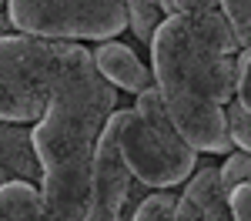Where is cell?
<instances>
[{
    "mask_svg": "<svg viewBox=\"0 0 251 221\" xmlns=\"http://www.w3.org/2000/svg\"><path fill=\"white\" fill-rule=\"evenodd\" d=\"M121 111L117 87L100 77L91 47L67 44L50 104L34 124V151L44 171H77L94 164L97 141Z\"/></svg>",
    "mask_w": 251,
    "mask_h": 221,
    "instance_id": "1",
    "label": "cell"
},
{
    "mask_svg": "<svg viewBox=\"0 0 251 221\" xmlns=\"http://www.w3.org/2000/svg\"><path fill=\"white\" fill-rule=\"evenodd\" d=\"M151 71L164 98L191 94L228 107L238 91V54L228 17L218 10L164 17L151 40Z\"/></svg>",
    "mask_w": 251,
    "mask_h": 221,
    "instance_id": "2",
    "label": "cell"
},
{
    "mask_svg": "<svg viewBox=\"0 0 251 221\" xmlns=\"http://www.w3.org/2000/svg\"><path fill=\"white\" fill-rule=\"evenodd\" d=\"M67 44L17 30L0 37V121L37 124L44 118Z\"/></svg>",
    "mask_w": 251,
    "mask_h": 221,
    "instance_id": "3",
    "label": "cell"
},
{
    "mask_svg": "<svg viewBox=\"0 0 251 221\" xmlns=\"http://www.w3.org/2000/svg\"><path fill=\"white\" fill-rule=\"evenodd\" d=\"M7 17L17 34L71 44L114 40L131 27L127 0H7Z\"/></svg>",
    "mask_w": 251,
    "mask_h": 221,
    "instance_id": "4",
    "label": "cell"
},
{
    "mask_svg": "<svg viewBox=\"0 0 251 221\" xmlns=\"http://www.w3.org/2000/svg\"><path fill=\"white\" fill-rule=\"evenodd\" d=\"M117 141L131 174L151 191L177 188L198 171V151L174 131V124H154L134 107L117 111Z\"/></svg>",
    "mask_w": 251,
    "mask_h": 221,
    "instance_id": "5",
    "label": "cell"
},
{
    "mask_svg": "<svg viewBox=\"0 0 251 221\" xmlns=\"http://www.w3.org/2000/svg\"><path fill=\"white\" fill-rule=\"evenodd\" d=\"M168 100V114L171 124L181 138L191 144L198 154H231L234 138L231 124H228V111L221 104L208 98H191V94H171Z\"/></svg>",
    "mask_w": 251,
    "mask_h": 221,
    "instance_id": "6",
    "label": "cell"
},
{
    "mask_svg": "<svg viewBox=\"0 0 251 221\" xmlns=\"http://www.w3.org/2000/svg\"><path fill=\"white\" fill-rule=\"evenodd\" d=\"M198 164L201 168L177 191V208L171 221H234L228 191L221 184V164L211 161H198Z\"/></svg>",
    "mask_w": 251,
    "mask_h": 221,
    "instance_id": "7",
    "label": "cell"
},
{
    "mask_svg": "<svg viewBox=\"0 0 251 221\" xmlns=\"http://www.w3.org/2000/svg\"><path fill=\"white\" fill-rule=\"evenodd\" d=\"M91 57H94V67L100 71V77L107 80V84H114L117 91H124V94H141V91H148V87H154V71H151V64H144V60L137 57L134 47H127V44H121V40H100L91 47Z\"/></svg>",
    "mask_w": 251,
    "mask_h": 221,
    "instance_id": "8",
    "label": "cell"
},
{
    "mask_svg": "<svg viewBox=\"0 0 251 221\" xmlns=\"http://www.w3.org/2000/svg\"><path fill=\"white\" fill-rule=\"evenodd\" d=\"M94 168V164H91ZM91 168L77 171H44L40 195L54 221H84L91 204Z\"/></svg>",
    "mask_w": 251,
    "mask_h": 221,
    "instance_id": "9",
    "label": "cell"
},
{
    "mask_svg": "<svg viewBox=\"0 0 251 221\" xmlns=\"http://www.w3.org/2000/svg\"><path fill=\"white\" fill-rule=\"evenodd\" d=\"M44 168L34 151V124L0 121V184L34 181L40 184Z\"/></svg>",
    "mask_w": 251,
    "mask_h": 221,
    "instance_id": "10",
    "label": "cell"
},
{
    "mask_svg": "<svg viewBox=\"0 0 251 221\" xmlns=\"http://www.w3.org/2000/svg\"><path fill=\"white\" fill-rule=\"evenodd\" d=\"M0 221H54L44 204L40 184L34 181L0 184Z\"/></svg>",
    "mask_w": 251,
    "mask_h": 221,
    "instance_id": "11",
    "label": "cell"
},
{
    "mask_svg": "<svg viewBox=\"0 0 251 221\" xmlns=\"http://www.w3.org/2000/svg\"><path fill=\"white\" fill-rule=\"evenodd\" d=\"M127 17H131V27H127V30H131L144 47H151L154 30L161 27V20H164L161 3H157V0H127Z\"/></svg>",
    "mask_w": 251,
    "mask_h": 221,
    "instance_id": "12",
    "label": "cell"
},
{
    "mask_svg": "<svg viewBox=\"0 0 251 221\" xmlns=\"http://www.w3.org/2000/svg\"><path fill=\"white\" fill-rule=\"evenodd\" d=\"M174 208H177V191H151L148 198L134 208L131 221H171Z\"/></svg>",
    "mask_w": 251,
    "mask_h": 221,
    "instance_id": "13",
    "label": "cell"
},
{
    "mask_svg": "<svg viewBox=\"0 0 251 221\" xmlns=\"http://www.w3.org/2000/svg\"><path fill=\"white\" fill-rule=\"evenodd\" d=\"M218 7H221V14L228 17L234 37L241 44V50H248L251 47V0H221Z\"/></svg>",
    "mask_w": 251,
    "mask_h": 221,
    "instance_id": "14",
    "label": "cell"
},
{
    "mask_svg": "<svg viewBox=\"0 0 251 221\" xmlns=\"http://www.w3.org/2000/svg\"><path fill=\"white\" fill-rule=\"evenodd\" d=\"M241 181H251V151L234 147L231 154L225 158V164H221V184H225V191H231L234 184H241Z\"/></svg>",
    "mask_w": 251,
    "mask_h": 221,
    "instance_id": "15",
    "label": "cell"
},
{
    "mask_svg": "<svg viewBox=\"0 0 251 221\" xmlns=\"http://www.w3.org/2000/svg\"><path fill=\"white\" fill-rule=\"evenodd\" d=\"M225 111H228V124H231L234 147H241V151H251V111H245L238 100H231Z\"/></svg>",
    "mask_w": 251,
    "mask_h": 221,
    "instance_id": "16",
    "label": "cell"
},
{
    "mask_svg": "<svg viewBox=\"0 0 251 221\" xmlns=\"http://www.w3.org/2000/svg\"><path fill=\"white\" fill-rule=\"evenodd\" d=\"M234 100L251 111V47L238 54V91H234Z\"/></svg>",
    "mask_w": 251,
    "mask_h": 221,
    "instance_id": "17",
    "label": "cell"
},
{
    "mask_svg": "<svg viewBox=\"0 0 251 221\" xmlns=\"http://www.w3.org/2000/svg\"><path fill=\"white\" fill-rule=\"evenodd\" d=\"M164 17H174V14H204V10H218L221 0H157Z\"/></svg>",
    "mask_w": 251,
    "mask_h": 221,
    "instance_id": "18",
    "label": "cell"
},
{
    "mask_svg": "<svg viewBox=\"0 0 251 221\" xmlns=\"http://www.w3.org/2000/svg\"><path fill=\"white\" fill-rule=\"evenodd\" d=\"M231 201V218L234 221H251V181H241L228 191Z\"/></svg>",
    "mask_w": 251,
    "mask_h": 221,
    "instance_id": "19",
    "label": "cell"
},
{
    "mask_svg": "<svg viewBox=\"0 0 251 221\" xmlns=\"http://www.w3.org/2000/svg\"><path fill=\"white\" fill-rule=\"evenodd\" d=\"M3 34H14V24L7 17V0H0V37Z\"/></svg>",
    "mask_w": 251,
    "mask_h": 221,
    "instance_id": "20",
    "label": "cell"
}]
</instances>
